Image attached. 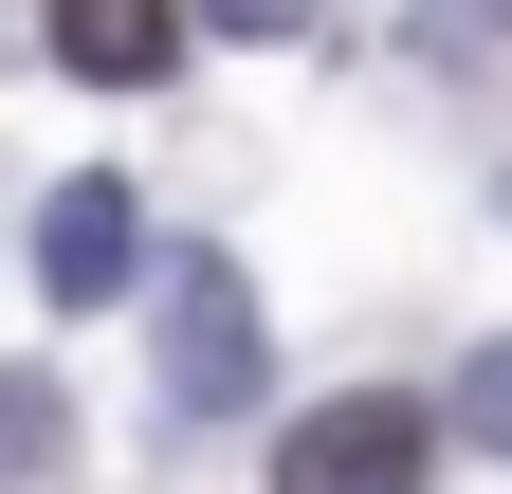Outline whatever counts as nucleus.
I'll return each instance as SVG.
<instances>
[{"label":"nucleus","instance_id":"obj_1","mask_svg":"<svg viewBox=\"0 0 512 494\" xmlns=\"http://www.w3.org/2000/svg\"><path fill=\"white\" fill-rule=\"evenodd\" d=\"M147 312H165V421H256V293L220 257H165Z\"/></svg>","mask_w":512,"mask_h":494},{"label":"nucleus","instance_id":"obj_2","mask_svg":"<svg viewBox=\"0 0 512 494\" xmlns=\"http://www.w3.org/2000/svg\"><path fill=\"white\" fill-rule=\"evenodd\" d=\"M421 458H439V403H403V385L275 421V494H421Z\"/></svg>","mask_w":512,"mask_h":494},{"label":"nucleus","instance_id":"obj_3","mask_svg":"<svg viewBox=\"0 0 512 494\" xmlns=\"http://www.w3.org/2000/svg\"><path fill=\"white\" fill-rule=\"evenodd\" d=\"M128 275H165V257H147V220H128V183H110V165H74V183L37 202V293H55V312H110Z\"/></svg>","mask_w":512,"mask_h":494},{"label":"nucleus","instance_id":"obj_4","mask_svg":"<svg viewBox=\"0 0 512 494\" xmlns=\"http://www.w3.org/2000/svg\"><path fill=\"white\" fill-rule=\"evenodd\" d=\"M55 55H74V74H92V92H128V74H165V55H183V37H165V19H55Z\"/></svg>","mask_w":512,"mask_h":494},{"label":"nucleus","instance_id":"obj_5","mask_svg":"<svg viewBox=\"0 0 512 494\" xmlns=\"http://www.w3.org/2000/svg\"><path fill=\"white\" fill-rule=\"evenodd\" d=\"M55 440H74V403L19 366V385H0V458H19V476H55Z\"/></svg>","mask_w":512,"mask_h":494},{"label":"nucleus","instance_id":"obj_6","mask_svg":"<svg viewBox=\"0 0 512 494\" xmlns=\"http://www.w3.org/2000/svg\"><path fill=\"white\" fill-rule=\"evenodd\" d=\"M458 421H476V440L512 458V348H476V366H458Z\"/></svg>","mask_w":512,"mask_h":494}]
</instances>
